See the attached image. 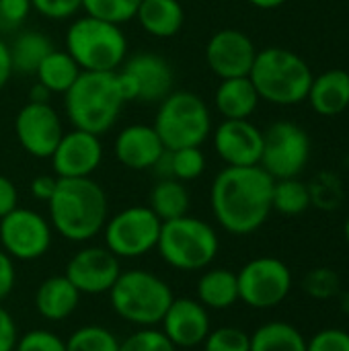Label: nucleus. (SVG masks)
<instances>
[{
    "mask_svg": "<svg viewBox=\"0 0 349 351\" xmlns=\"http://www.w3.org/2000/svg\"><path fill=\"white\" fill-rule=\"evenodd\" d=\"M274 179L259 167H224L210 187L216 222L230 234L257 232L269 218Z\"/></svg>",
    "mask_w": 349,
    "mask_h": 351,
    "instance_id": "obj_1",
    "label": "nucleus"
},
{
    "mask_svg": "<svg viewBox=\"0 0 349 351\" xmlns=\"http://www.w3.org/2000/svg\"><path fill=\"white\" fill-rule=\"evenodd\" d=\"M49 224L66 241L86 243L103 232L109 218L105 189L91 177L58 179L56 191L47 202Z\"/></svg>",
    "mask_w": 349,
    "mask_h": 351,
    "instance_id": "obj_2",
    "label": "nucleus"
},
{
    "mask_svg": "<svg viewBox=\"0 0 349 351\" xmlns=\"http://www.w3.org/2000/svg\"><path fill=\"white\" fill-rule=\"evenodd\" d=\"M125 103L117 72H80L64 93V109L72 128L95 136L111 132Z\"/></svg>",
    "mask_w": 349,
    "mask_h": 351,
    "instance_id": "obj_3",
    "label": "nucleus"
},
{
    "mask_svg": "<svg viewBox=\"0 0 349 351\" xmlns=\"http://www.w3.org/2000/svg\"><path fill=\"white\" fill-rule=\"evenodd\" d=\"M313 76L315 74L302 56L280 45L257 49L249 72L259 99L280 107H292L306 101Z\"/></svg>",
    "mask_w": 349,
    "mask_h": 351,
    "instance_id": "obj_4",
    "label": "nucleus"
},
{
    "mask_svg": "<svg viewBox=\"0 0 349 351\" xmlns=\"http://www.w3.org/2000/svg\"><path fill=\"white\" fill-rule=\"evenodd\" d=\"M107 294L113 313L138 329L160 325L165 313L175 300L171 286L146 269L121 271Z\"/></svg>",
    "mask_w": 349,
    "mask_h": 351,
    "instance_id": "obj_5",
    "label": "nucleus"
},
{
    "mask_svg": "<svg viewBox=\"0 0 349 351\" xmlns=\"http://www.w3.org/2000/svg\"><path fill=\"white\" fill-rule=\"evenodd\" d=\"M66 51L82 72H117L128 58V37L121 25L88 14L76 16L66 31Z\"/></svg>",
    "mask_w": 349,
    "mask_h": 351,
    "instance_id": "obj_6",
    "label": "nucleus"
},
{
    "mask_svg": "<svg viewBox=\"0 0 349 351\" xmlns=\"http://www.w3.org/2000/svg\"><path fill=\"white\" fill-rule=\"evenodd\" d=\"M220 249V239L212 224L195 216L167 220L160 226L156 251L160 259L179 271L208 269Z\"/></svg>",
    "mask_w": 349,
    "mask_h": 351,
    "instance_id": "obj_7",
    "label": "nucleus"
},
{
    "mask_svg": "<svg viewBox=\"0 0 349 351\" xmlns=\"http://www.w3.org/2000/svg\"><path fill=\"white\" fill-rule=\"evenodd\" d=\"M154 130L167 150L202 146L212 134V113L191 90H171L156 109Z\"/></svg>",
    "mask_w": 349,
    "mask_h": 351,
    "instance_id": "obj_8",
    "label": "nucleus"
},
{
    "mask_svg": "<svg viewBox=\"0 0 349 351\" xmlns=\"http://www.w3.org/2000/svg\"><path fill=\"white\" fill-rule=\"evenodd\" d=\"M163 220L148 206H130L107 218L105 247L117 259H136L156 249Z\"/></svg>",
    "mask_w": 349,
    "mask_h": 351,
    "instance_id": "obj_9",
    "label": "nucleus"
},
{
    "mask_svg": "<svg viewBox=\"0 0 349 351\" xmlns=\"http://www.w3.org/2000/svg\"><path fill=\"white\" fill-rule=\"evenodd\" d=\"M239 300L251 308L280 306L292 292V271L278 257H255L237 271Z\"/></svg>",
    "mask_w": 349,
    "mask_h": 351,
    "instance_id": "obj_10",
    "label": "nucleus"
},
{
    "mask_svg": "<svg viewBox=\"0 0 349 351\" xmlns=\"http://www.w3.org/2000/svg\"><path fill=\"white\" fill-rule=\"evenodd\" d=\"M311 158V138L294 121H276L263 132L259 167L274 179L298 177Z\"/></svg>",
    "mask_w": 349,
    "mask_h": 351,
    "instance_id": "obj_11",
    "label": "nucleus"
},
{
    "mask_svg": "<svg viewBox=\"0 0 349 351\" xmlns=\"http://www.w3.org/2000/svg\"><path fill=\"white\" fill-rule=\"evenodd\" d=\"M53 228L47 218L29 208H14L0 218V249L14 261L41 259L51 247Z\"/></svg>",
    "mask_w": 349,
    "mask_h": 351,
    "instance_id": "obj_12",
    "label": "nucleus"
},
{
    "mask_svg": "<svg viewBox=\"0 0 349 351\" xmlns=\"http://www.w3.org/2000/svg\"><path fill=\"white\" fill-rule=\"evenodd\" d=\"M117 76L125 99L138 103H160L173 90L175 82L171 64L163 56L150 51L125 58Z\"/></svg>",
    "mask_w": 349,
    "mask_h": 351,
    "instance_id": "obj_13",
    "label": "nucleus"
},
{
    "mask_svg": "<svg viewBox=\"0 0 349 351\" xmlns=\"http://www.w3.org/2000/svg\"><path fill=\"white\" fill-rule=\"evenodd\" d=\"M14 136L33 158H49L64 136V123L51 103L23 105L14 117Z\"/></svg>",
    "mask_w": 349,
    "mask_h": 351,
    "instance_id": "obj_14",
    "label": "nucleus"
},
{
    "mask_svg": "<svg viewBox=\"0 0 349 351\" xmlns=\"http://www.w3.org/2000/svg\"><path fill=\"white\" fill-rule=\"evenodd\" d=\"M49 160L58 179L91 177L103 162L101 136L72 128L70 132H64Z\"/></svg>",
    "mask_w": 349,
    "mask_h": 351,
    "instance_id": "obj_15",
    "label": "nucleus"
},
{
    "mask_svg": "<svg viewBox=\"0 0 349 351\" xmlns=\"http://www.w3.org/2000/svg\"><path fill=\"white\" fill-rule=\"evenodd\" d=\"M121 274L119 259L107 247H84L66 265V278L80 294H107Z\"/></svg>",
    "mask_w": 349,
    "mask_h": 351,
    "instance_id": "obj_16",
    "label": "nucleus"
},
{
    "mask_svg": "<svg viewBox=\"0 0 349 351\" xmlns=\"http://www.w3.org/2000/svg\"><path fill=\"white\" fill-rule=\"evenodd\" d=\"M255 56L253 39L241 29H220L206 45V64L220 80L249 76Z\"/></svg>",
    "mask_w": 349,
    "mask_h": 351,
    "instance_id": "obj_17",
    "label": "nucleus"
},
{
    "mask_svg": "<svg viewBox=\"0 0 349 351\" xmlns=\"http://www.w3.org/2000/svg\"><path fill=\"white\" fill-rule=\"evenodd\" d=\"M214 148L226 167H255L263 152V132L249 119H224L214 130Z\"/></svg>",
    "mask_w": 349,
    "mask_h": 351,
    "instance_id": "obj_18",
    "label": "nucleus"
},
{
    "mask_svg": "<svg viewBox=\"0 0 349 351\" xmlns=\"http://www.w3.org/2000/svg\"><path fill=\"white\" fill-rule=\"evenodd\" d=\"M160 331L175 348H197L212 331L208 308L197 298H175L160 321Z\"/></svg>",
    "mask_w": 349,
    "mask_h": 351,
    "instance_id": "obj_19",
    "label": "nucleus"
},
{
    "mask_svg": "<svg viewBox=\"0 0 349 351\" xmlns=\"http://www.w3.org/2000/svg\"><path fill=\"white\" fill-rule=\"evenodd\" d=\"M165 144L154 125L132 123L125 125L113 144V154L130 171H150L165 154Z\"/></svg>",
    "mask_w": 349,
    "mask_h": 351,
    "instance_id": "obj_20",
    "label": "nucleus"
},
{
    "mask_svg": "<svg viewBox=\"0 0 349 351\" xmlns=\"http://www.w3.org/2000/svg\"><path fill=\"white\" fill-rule=\"evenodd\" d=\"M306 101L323 117H337L349 107V72L341 68L313 76Z\"/></svg>",
    "mask_w": 349,
    "mask_h": 351,
    "instance_id": "obj_21",
    "label": "nucleus"
},
{
    "mask_svg": "<svg viewBox=\"0 0 349 351\" xmlns=\"http://www.w3.org/2000/svg\"><path fill=\"white\" fill-rule=\"evenodd\" d=\"M80 292L66 276H51L43 280L35 292V308L39 317L51 323L66 321L72 317L80 302Z\"/></svg>",
    "mask_w": 349,
    "mask_h": 351,
    "instance_id": "obj_22",
    "label": "nucleus"
},
{
    "mask_svg": "<svg viewBox=\"0 0 349 351\" xmlns=\"http://www.w3.org/2000/svg\"><path fill=\"white\" fill-rule=\"evenodd\" d=\"M136 19L150 37L169 39L183 29L185 8L179 0H140Z\"/></svg>",
    "mask_w": 349,
    "mask_h": 351,
    "instance_id": "obj_23",
    "label": "nucleus"
},
{
    "mask_svg": "<svg viewBox=\"0 0 349 351\" xmlns=\"http://www.w3.org/2000/svg\"><path fill=\"white\" fill-rule=\"evenodd\" d=\"M259 101L261 99L257 88L249 76L224 78L214 93L216 109L224 119H249L255 113Z\"/></svg>",
    "mask_w": 349,
    "mask_h": 351,
    "instance_id": "obj_24",
    "label": "nucleus"
},
{
    "mask_svg": "<svg viewBox=\"0 0 349 351\" xmlns=\"http://www.w3.org/2000/svg\"><path fill=\"white\" fill-rule=\"evenodd\" d=\"M197 300L208 311H226L239 302L237 274L226 267H208L197 280Z\"/></svg>",
    "mask_w": 349,
    "mask_h": 351,
    "instance_id": "obj_25",
    "label": "nucleus"
},
{
    "mask_svg": "<svg viewBox=\"0 0 349 351\" xmlns=\"http://www.w3.org/2000/svg\"><path fill=\"white\" fill-rule=\"evenodd\" d=\"M8 49H10L12 70L29 76V74L37 72L43 58L53 49V43L49 41V37L45 33L35 31V29H27L14 37V41L8 45Z\"/></svg>",
    "mask_w": 349,
    "mask_h": 351,
    "instance_id": "obj_26",
    "label": "nucleus"
},
{
    "mask_svg": "<svg viewBox=\"0 0 349 351\" xmlns=\"http://www.w3.org/2000/svg\"><path fill=\"white\" fill-rule=\"evenodd\" d=\"M80 68L74 62V58L66 49H51L43 62L39 64L35 78L41 82L51 95H64L80 76Z\"/></svg>",
    "mask_w": 349,
    "mask_h": 351,
    "instance_id": "obj_27",
    "label": "nucleus"
},
{
    "mask_svg": "<svg viewBox=\"0 0 349 351\" xmlns=\"http://www.w3.org/2000/svg\"><path fill=\"white\" fill-rule=\"evenodd\" d=\"M189 206H191V197H189L185 183H181L173 177L158 179L148 197V208L163 222L185 216L189 212Z\"/></svg>",
    "mask_w": 349,
    "mask_h": 351,
    "instance_id": "obj_28",
    "label": "nucleus"
},
{
    "mask_svg": "<svg viewBox=\"0 0 349 351\" xmlns=\"http://www.w3.org/2000/svg\"><path fill=\"white\" fill-rule=\"evenodd\" d=\"M249 337L251 351H306V337L286 321H269Z\"/></svg>",
    "mask_w": 349,
    "mask_h": 351,
    "instance_id": "obj_29",
    "label": "nucleus"
},
{
    "mask_svg": "<svg viewBox=\"0 0 349 351\" xmlns=\"http://www.w3.org/2000/svg\"><path fill=\"white\" fill-rule=\"evenodd\" d=\"M309 208H311V193L304 181H300L298 177L274 181L272 210H276L282 216H300Z\"/></svg>",
    "mask_w": 349,
    "mask_h": 351,
    "instance_id": "obj_30",
    "label": "nucleus"
},
{
    "mask_svg": "<svg viewBox=\"0 0 349 351\" xmlns=\"http://www.w3.org/2000/svg\"><path fill=\"white\" fill-rule=\"evenodd\" d=\"M66 351H119V339L107 327L84 325L66 339Z\"/></svg>",
    "mask_w": 349,
    "mask_h": 351,
    "instance_id": "obj_31",
    "label": "nucleus"
},
{
    "mask_svg": "<svg viewBox=\"0 0 349 351\" xmlns=\"http://www.w3.org/2000/svg\"><path fill=\"white\" fill-rule=\"evenodd\" d=\"M306 185H309V193H311V206L325 210V212L339 208V204L344 199V185L335 173H329V171L319 173Z\"/></svg>",
    "mask_w": 349,
    "mask_h": 351,
    "instance_id": "obj_32",
    "label": "nucleus"
},
{
    "mask_svg": "<svg viewBox=\"0 0 349 351\" xmlns=\"http://www.w3.org/2000/svg\"><path fill=\"white\" fill-rule=\"evenodd\" d=\"M169 165H171L173 179H177L181 183L195 181L206 171V154L202 152L200 146L169 150Z\"/></svg>",
    "mask_w": 349,
    "mask_h": 351,
    "instance_id": "obj_33",
    "label": "nucleus"
},
{
    "mask_svg": "<svg viewBox=\"0 0 349 351\" xmlns=\"http://www.w3.org/2000/svg\"><path fill=\"white\" fill-rule=\"evenodd\" d=\"M140 0H82V10L88 16L123 25L136 19Z\"/></svg>",
    "mask_w": 349,
    "mask_h": 351,
    "instance_id": "obj_34",
    "label": "nucleus"
},
{
    "mask_svg": "<svg viewBox=\"0 0 349 351\" xmlns=\"http://www.w3.org/2000/svg\"><path fill=\"white\" fill-rule=\"evenodd\" d=\"M302 288L315 300H331L341 294V280L331 267H315L304 276Z\"/></svg>",
    "mask_w": 349,
    "mask_h": 351,
    "instance_id": "obj_35",
    "label": "nucleus"
},
{
    "mask_svg": "<svg viewBox=\"0 0 349 351\" xmlns=\"http://www.w3.org/2000/svg\"><path fill=\"white\" fill-rule=\"evenodd\" d=\"M119 351H177L169 337L156 327H142L119 341Z\"/></svg>",
    "mask_w": 349,
    "mask_h": 351,
    "instance_id": "obj_36",
    "label": "nucleus"
},
{
    "mask_svg": "<svg viewBox=\"0 0 349 351\" xmlns=\"http://www.w3.org/2000/svg\"><path fill=\"white\" fill-rule=\"evenodd\" d=\"M202 346L204 351H251V337L239 327H218Z\"/></svg>",
    "mask_w": 349,
    "mask_h": 351,
    "instance_id": "obj_37",
    "label": "nucleus"
},
{
    "mask_svg": "<svg viewBox=\"0 0 349 351\" xmlns=\"http://www.w3.org/2000/svg\"><path fill=\"white\" fill-rule=\"evenodd\" d=\"M14 351H66V341L47 329H31L19 335Z\"/></svg>",
    "mask_w": 349,
    "mask_h": 351,
    "instance_id": "obj_38",
    "label": "nucleus"
},
{
    "mask_svg": "<svg viewBox=\"0 0 349 351\" xmlns=\"http://www.w3.org/2000/svg\"><path fill=\"white\" fill-rule=\"evenodd\" d=\"M31 6L49 21H66L82 10V0H31Z\"/></svg>",
    "mask_w": 349,
    "mask_h": 351,
    "instance_id": "obj_39",
    "label": "nucleus"
},
{
    "mask_svg": "<svg viewBox=\"0 0 349 351\" xmlns=\"http://www.w3.org/2000/svg\"><path fill=\"white\" fill-rule=\"evenodd\" d=\"M306 351H349V331L329 327L306 339Z\"/></svg>",
    "mask_w": 349,
    "mask_h": 351,
    "instance_id": "obj_40",
    "label": "nucleus"
},
{
    "mask_svg": "<svg viewBox=\"0 0 349 351\" xmlns=\"http://www.w3.org/2000/svg\"><path fill=\"white\" fill-rule=\"evenodd\" d=\"M31 10V0H0V23L6 29H14L25 23Z\"/></svg>",
    "mask_w": 349,
    "mask_h": 351,
    "instance_id": "obj_41",
    "label": "nucleus"
},
{
    "mask_svg": "<svg viewBox=\"0 0 349 351\" xmlns=\"http://www.w3.org/2000/svg\"><path fill=\"white\" fill-rule=\"evenodd\" d=\"M16 284V267L14 259L0 249V302L10 296Z\"/></svg>",
    "mask_w": 349,
    "mask_h": 351,
    "instance_id": "obj_42",
    "label": "nucleus"
},
{
    "mask_svg": "<svg viewBox=\"0 0 349 351\" xmlns=\"http://www.w3.org/2000/svg\"><path fill=\"white\" fill-rule=\"evenodd\" d=\"M19 341V329L12 315L0 304V351H14Z\"/></svg>",
    "mask_w": 349,
    "mask_h": 351,
    "instance_id": "obj_43",
    "label": "nucleus"
},
{
    "mask_svg": "<svg viewBox=\"0 0 349 351\" xmlns=\"http://www.w3.org/2000/svg\"><path fill=\"white\" fill-rule=\"evenodd\" d=\"M14 208H19V189L6 175H0V218L10 214Z\"/></svg>",
    "mask_w": 349,
    "mask_h": 351,
    "instance_id": "obj_44",
    "label": "nucleus"
},
{
    "mask_svg": "<svg viewBox=\"0 0 349 351\" xmlns=\"http://www.w3.org/2000/svg\"><path fill=\"white\" fill-rule=\"evenodd\" d=\"M56 185H58V177L56 175H39L31 181L29 185V191L35 199L39 202H49V197L53 195L56 191Z\"/></svg>",
    "mask_w": 349,
    "mask_h": 351,
    "instance_id": "obj_45",
    "label": "nucleus"
},
{
    "mask_svg": "<svg viewBox=\"0 0 349 351\" xmlns=\"http://www.w3.org/2000/svg\"><path fill=\"white\" fill-rule=\"evenodd\" d=\"M12 74H14V70H12V62H10L8 43L0 37V90L8 84Z\"/></svg>",
    "mask_w": 349,
    "mask_h": 351,
    "instance_id": "obj_46",
    "label": "nucleus"
},
{
    "mask_svg": "<svg viewBox=\"0 0 349 351\" xmlns=\"http://www.w3.org/2000/svg\"><path fill=\"white\" fill-rule=\"evenodd\" d=\"M49 99H51V93L41 82H35L29 88V101L31 103H49Z\"/></svg>",
    "mask_w": 349,
    "mask_h": 351,
    "instance_id": "obj_47",
    "label": "nucleus"
},
{
    "mask_svg": "<svg viewBox=\"0 0 349 351\" xmlns=\"http://www.w3.org/2000/svg\"><path fill=\"white\" fill-rule=\"evenodd\" d=\"M247 2L259 10H274V8H280L282 4H286L288 0H247Z\"/></svg>",
    "mask_w": 349,
    "mask_h": 351,
    "instance_id": "obj_48",
    "label": "nucleus"
},
{
    "mask_svg": "<svg viewBox=\"0 0 349 351\" xmlns=\"http://www.w3.org/2000/svg\"><path fill=\"white\" fill-rule=\"evenodd\" d=\"M339 306H341V311L349 315V290L348 292H341V298H339Z\"/></svg>",
    "mask_w": 349,
    "mask_h": 351,
    "instance_id": "obj_49",
    "label": "nucleus"
},
{
    "mask_svg": "<svg viewBox=\"0 0 349 351\" xmlns=\"http://www.w3.org/2000/svg\"><path fill=\"white\" fill-rule=\"evenodd\" d=\"M344 234H346V241H348L349 245V216L348 220H346V226H344Z\"/></svg>",
    "mask_w": 349,
    "mask_h": 351,
    "instance_id": "obj_50",
    "label": "nucleus"
}]
</instances>
